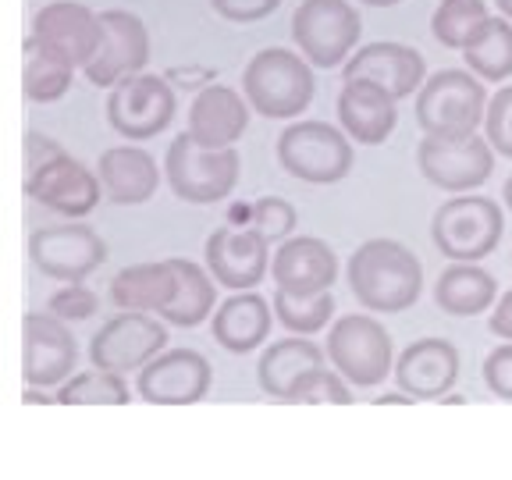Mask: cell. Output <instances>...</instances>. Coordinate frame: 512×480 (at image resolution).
Segmentation results:
<instances>
[{
    "label": "cell",
    "mask_w": 512,
    "mask_h": 480,
    "mask_svg": "<svg viewBox=\"0 0 512 480\" xmlns=\"http://www.w3.org/2000/svg\"><path fill=\"white\" fill-rule=\"evenodd\" d=\"M352 296L370 313H402L424 292V264L409 246L395 239H370L356 246L345 264Z\"/></svg>",
    "instance_id": "cell-1"
},
{
    "label": "cell",
    "mask_w": 512,
    "mask_h": 480,
    "mask_svg": "<svg viewBox=\"0 0 512 480\" xmlns=\"http://www.w3.org/2000/svg\"><path fill=\"white\" fill-rule=\"evenodd\" d=\"M242 93L260 118H296L313 104V93H317L313 64L285 47L256 50L242 72Z\"/></svg>",
    "instance_id": "cell-2"
},
{
    "label": "cell",
    "mask_w": 512,
    "mask_h": 480,
    "mask_svg": "<svg viewBox=\"0 0 512 480\" xmlns=\"http://www.w3.org/2000/svg\"><path fill=\"white\" fill-rule=\"evenodd\" d=\"M484 111H488V89L463 68H441L416 89V125L424 128V136H477V128L484 125Z\"/></svg>",
    "instance_id": "cell-3"
},
{
    "label": "cell",
    "mask_w": 512,
    "mask_h": 480,
    "mask_svg": "<svg viewBox=\"0 0 512 480\" xmlns=\"http://www.w3.org/2000/svg\"><path fill=\"white\" fill-rule=\"evenodd\" d=\"M505 232V214L495 200L477 192H456L434 210L431 239L452 264H477L495 253Z\"/></svg>",
    "instance_id": "cell-4"
},
{
    "label": "cell",
    "mask_w": 512,
    "mask_h": 480,
    "mask_svg": "<svg viewBox=\"0 0 512 480\" xmlns=\"http://www.w3.org/2000/svg\"><path fill=\"white\" fill-rule=\"evenodd\" d=\"M352 139L331 121H292L278 136V164L299 182L335 185L352 171Z\"/></svg>",
    "instance_id": "cell-5"
},
{
    "label": "cell",
    "mask_w": 512,
    "mask_h": 480,
    "mask_svg": "<svg viewBox=\"0 0 512 480\" xmlns=\"http://www.w3.org/2000/svg\"><path fill=\"white\" fill-rule=\"evenodd\" d=\"M168 185L178 200L185 203H217L228 200L232 189L239 185L242 157L235 146L228 150H210L200 146L189 132H178L164 157Z\"/></svg>",
    "instance_id": "cell-6"
},
{
    "label": "cell",
    "mask_w": 512,
    "mask_h": 480,
    "mask_svg": "<svg viewBox=\"0 0 512 480\" xmlns=\"http://www.w3.org/2000/svg\"><path fill=\"white\" fill-rule=\"evenodd\" d=\"M328 360L356 388H374L395 374V345L381 320L370 313H345L331 324Z\"/></svg>",
    "instance_id": "cell-7"
},
{
    "label": "cell",
    "mask_w": 512,
    "mask_h": 480,
    "mask_svg": "<svg viewBox=\"0 0 512 480\" xmlns=\"http://www.w3.org/2000/svg\"><path fill=\"white\" fill-rule=\"evenodd\" d=\"M363 36V18L352 0H303L292 15V40L313 68H338Z\"/></svg>",
    "instance_id": "cell-8"
},
{
    "label": "cell",
    "mask_w": 512,
    "mask_h": 480,
    "mask_svg": "<svg viewBox=\"0 0 512 480\" xmlns=\"http://www.w3.org/2000/svg\"><path fill=\"white\" fill-rule=\"evenodd\" d=\"M175 111V89L164 75L139 72L107 89V125L132 143L160 136L175 121Z\"/></svg>",
    "instance_id": "cell-9"
},
{
    "label": "cell",
    "mask_w": 512,
    "mask_h": 480,
    "mask_svg": "<svg viewBox=\"0 0 512 480\" xmlns=\"http://www.w3.org/2000/svg\"><path fill=\"white\" fill-rule=\"evenodd\" d=\"M416 168L431 185L445 192H473L488 182L495 171V150L488 136H466V139H438L424 136L416 146Z\"/></svg>",
    "instance_id": "cell-10"
},
{
    "label": "cell",
    "mask_w": 512,
    "mask_h": 480,
    "mask_svg": "<svg viewBox=\"0 0 512 480\" xmlns=\"http://www.w3.org/2000/svg\"><path fill=\"white\" fill-rule=\"evenodd\" d=\"M150 61V32L143 18L132 11H100V43H96L93 61L82 68L86 79L100 89L118 86L128 75H139Z\"/></svg>",
    "instance_id": "cell-11"
},
{
    "label": "cell",
    "mask_w": 512,
    "mask_h": 480,
    "mask_svg": "<svg viewBox=\"0 0 512 480\" xmlns=\"http://www.w3.org/2000/svg\"><path fill=\"white\" fill-rule=\"evenodd\" d=\"M164 345H168V328L160 320H153L150 313L121 310L93 335L89 360L93 367L111 370V374H128V370H143L150 360H157Z\"/></svg>",
    "instance_id": "cell-12"
},
{
    "label": "cell",
    "mask_w": 512,
    "mask_h": 480,
    "mask_svg": "<svg viewBox=\"0 0 512 480\" xmlns=\"http://www.w3.org/2000/svg\"><path fill=\"white\" fill-rule=\"evenodd\" d=\"M79 363V342L54 313L22 317V377L32 388L64 384Z\"/></svg>",
    "instance_id": "cell-13"
},
{
    "label": "cell",
    "mask_w": 512,
    "mask_h": 480,
    "mask_svg": "<svg viewBox=\"0 0 512 480\" xmlns=\"http://www.w3.org/2000/svg\"><path fill=\"white\" fill-rule=\"evenodd\" d=\"M32 264L57 281H82L107 260V242L86 224H54L29 239Z\"/></svg>",
    "instance_id": "cell-14"
},
{
    "label": "cell",
    "mask_w": 512,
    "mask_h": 480,
    "mask_svg": "<svg viewBox=\"0 0 512 480\" xmlns=\"http://www.w3.org/2000/svg\"><path fill=\"white\" fill-rule=\"evenodd\" d=\"M210 363L196 349H168L139 370L136 392L153 406H192L210 392Z\"/></svg>",
    "instance_id": "cell-15"
},
{
    "label": "cell",
    "mask_w": 512,
    "mask_h": 480,
    "mask_svg": "<svg viewBox=\"0 0 512 480\" xmlns=\"http://www.w3.org/2000/svg\"><path fill=\"white\" fill-rule=\"evenodd\" d=\"M32 40H40L72 68H86L100 43V11H89L79 0H50L32 18Z\"/></svg>",
    "instance_id": "cell-16"
},
{
    "label": "cell",
    "mask_w": 512,
    "mask_h": 480,
    "mask_svg": "<svg viewBox=\"0 0 512 480\" xmlns=\"http://www.w3.org/2000/svg\"><path fill=\"white\" fill-rule=\"evenodd\" d=\"M342 79H363L374 82V86L388 89L395 100L416 93L427 79V61L424 54L409 43H395V40H377L367 47L352 50V57L342 64Z\"/></svg>",
    "instance_id": "cell-17"
},
{
    "label": "cell",
    "mask_w": 512,
    "mask_h": 480,
    "mask_svg": "<svg viewBox=\"0 0 512 480\" xmlns=\"http://www.w3.org/2000/svg\"><path fill=\"white\" fill-rule=\"evenodd\" d=\"M100 192H104L100 175H93L72 153H61L47 168L25 178V196L64 217H86L100 203Z\"/></svg>",
    "instance_id": "cell-18"
},
{
    "label": "cell",
    "mask_w": 512,
    "mask_h": 480,
    "mask_svg": "<svg viewBox=\"0 0 512 480\" xmlns=\"http://www.w3.org/2000/svg\"><path fill=\"white\" fill-rule=\"evenodd\" d=\"M271 274L281 292L317 296V292H331V285L338 281V256L324 239L292 235L271 256Z\"/></svg>",
    "instance_id": "cell-19"
},
{
    "label": "cell",
    "mask_w": 512,
    "mask_h": 480,
    "mask_svg": "<svg viewBox=\"0 0 512 480\" xmlns=\"http://www.w3.org/2000/svg\"><path fill=\"white\" fill-rule=\"evenodd\" d=\"M338 125L352 143L381 146L399 125V100L374 82L349 79L338 93Z\"/></svg>",
    "instance_id": "cell-20"
},
{
    "label": "cell",
    "mask_w": 512,
    "mask_h": 480,
    "mask_svg": "<svg viewBox=\"0 0 512 480\" xmlns=\"http://www.w3.org/2000/svg\"><path fill=\"white\" fill-rule=\"evenodd\" d=\"M395 381L409 399H441L459 381V352L448 338L409 342L395 360Z\"/></svg>",
    "instance_id": "cell-21"
},
{
    "label": "cell",
    "mask_w": 512,
    "mask_h": 480,
    "mask_svg": "<svg viewBox=\"0 0 512 480\" xmlns=\"http://www.w3.org/2000/svg\"><path fill=\"white\" fill-rule=\"evenodd\" d=\"M207 267L221 285L235 292H253L271 267L267 242L249 228H217L207 239Z\"/></svg>",
    "instance_id": "cell-22"
},
{
    "label": "cell",
    "mask_w": 512,
    "mask_h": 480,
    "mask_svg": "<svg viewBox=\"0 0 512 480\" xmlns=\"http://www.w3.org/2000/svg\"><path fill=\"white\" fill-rule=\"evenodd\" d=\"M249 128V100L242 93H235L232 86L210 82L207 89L192 96L189 104V132L200 146L210 150H228L242 139V132Z\"/></svg>",
    "instance_id": "cell-23"
},
{
    "label": "cell",
    "mask_w": 512,
    "mask_h": 480,
    "mask_svg": "<svg viewBox=\"0 0 512 480\" xmlns=\"http://www.w3.org/2000/svg\"><path fill=\"white\" fill-rule=\"evenodd\" d=\"M100 185L118 207H136V203L153 200V192L160 185L157 160L139 146H114V150L100 153L96 164Z\"/></svg>",
    "instance_id": "cell-24"
},
{
    "label": "cell",
    "mask_w": 512,
    "mask_h": 480,
    "mask_svg": "<svg viewBox=\"0 0 512 480\" xmlns=\"http://www.w3.org/2000/svg\"><path fill=\"white\" fill-rule=\"evenodd\" d=\"M271 335V303L260 292H235L214 313V338L221 349L246 356Z\"/></svg>",
    "instance_id": "cell-25"
},
{
    "label": "cell",
    "mask_w": 512,
    "mask_h": 480,
    "mask_svg": "<svg viewBox=\"0 0 512 480\" xmlns=\"http://www.w3.org/2000/svg\"><path fill=\"white\" fill-rule=\"evenodd\" d=\"M324 367V352L310 342L306 335L281 338V342L267 345L260 363H256V381L271 399H288V392L303 381L310 370Z\"/></svg>",
    "instance_id": "cell-26"
},
{
    "label": "cell",
    "mask_w": 512,
    "mask_h": 480,
    "mask_svg": "<svg viewBox=\"0 0 512 480\" xmlns=\"http://www.w3.org/2000/svg\"><path fill=\"white\" fill-rule=\"evenodd\" d=\"M498 299V281L477 264H448L434 281V303L452 317L488 313Z\"/></svg>",
    "instance_id": "cell-27"
},
{
    "label": "cell",
    "mask_w": 512,
    "mask_h": 480,
    "mask_svg": "<svg viewBox=\"0 0 512 480\" xmlns=\"http://www.w3.org/2000/svg\"><path fill=\"white\" fill-rule=\"evenodd\" d=\"M168 264L171 274H175V285H171V299L160 310V317L168 320V324H175V328H196V324H203L210 317V310L217 303L214 281H210V274L200 264H192V260L171 256Z\"/></svg>",
    "instance_id": "cell-28"
},
{
    "label": "cell",
    "mask_w": 512,
    "mask_h": 480,
    "mask_svg": "<svg viewBox=\"0 0 512 480\" xmlns=\"http://www.w3.org/2000/svg\"><path fill=\"white\" fill-rule=\"evenodd\" d=\"M171 285H175V274H171L168 260H160V264H132L114 274L111 303L125 313H160L171 299Z\"/></svg>",
    "instance_id": "cell-29"
},
{
    "label": "cell",
    "mask_w": 512,
    "mask_h": 480,
    "mask_svg": "<svg viewBox=\"0 0 512 480\" xmlns=\"http://www.w3.org/2000/svg\"><path fill=\"white\" fill-rule=\"evenodd\" d=\"M466 72L480 82H505L512 75V22L505 15H491L477 36L463 50Z\"/></svg>",
    "instance_id": "cell-30"
},
{
    "label": "cell",
    "mask_w": 512,
    "mask_h": 480,
    "mask_svg": "<svg viewBox=\"0 0 512 480\" xmlns=\"http://www.w3.org/2000/svg\"><path fill=\"white\" fill-rule=\"evenodd\" d=\"M75 68L64 57H57L54 50H47L40 40L22 43V93L32 104H54L72 89Z\"/></svg>",
    "instance_id": "cell-31"
},
{
    "label": "cell",
    "mask_w": 512,
    "mask_h": 480,
    "mask_svg": "<svg viewBox=\"0 0 512 480\" xmlns=\"http://www.w3.org/2000/svg\"><path fill=\"white\" fill-rule=\"evenodd\" d=\"M491 18L488 0H438L431 15L434 40L448 50H466L477 29Z\"/></svg>",
    "instance_id": "cell-32"
},
{
    "label": "cell",
    "mask_w": 512,
    "mask_h": 480,
    "mask_svg": "<svg viewBox=\"0 0 512 480\" xmlns=\"http://www.w3.org/2000/svg\"><path fill=\"white\" fill-rule=\"evenodd\" d=\"M57 402L64 406H128V384L111 370H86L75 374L57 388Z\"/></svg>",
    "instance_id": "cell-33"
},
{
    "label": "cell",
    "mask_w": 512,
    "mask_h": 480,
    "mask_svg": "<svg viewBox=\"0 0 512 480\" xmlns=\"http://www.w3.org/2000/svg\"><path fill=\"white\" fill-rule=\"evenodd\" d=\"M274 313L292 335H317L331 317H335V296L317 292V296H292V292H274Z\"/></svg>",
    "instance_id": "cell-34"
},
{
    "label": "cell",
    "mask_w": 512,
    "mask_h": 480,
    "mask_svg": "<svg viewBox=\"0 0 512 480\" xmlns=\"http://www.w3.org/2000/svg\"><path fill=\"white\" fill-rule=\"evenodd\" d=\"M239 217H246V224L242 228H249V232H256L260 239L267 242V246H274V242H285L292 239V232H296L299 224V214L296 207L288 200H281V196H264V200H253L249 207L239 210Z\"/></svg>",
    "instance_id": "cell-35"
},
{
    "label": "cell",
    "mask_w": 512,
    "mask_h": 480,
    "mask_svg": "<svg viewBox=\"0 0 512 480\" xmlns=\"http://www.w3.org/2000/svg\"><path fill=\"white\" fill-rule=\"evenodd\" d=\"M285 402H331V406H349L352 402V395H349V388H345V381H342V374H331V370H310V374L303 377V381L288 392V399Z\"/></svg>",
    "instance_id": "cell-36"
},
{
    "label": "cell",
    "mask_w": 512,
    "mask_h": 480,
    "mask_svg": "<svg viewBox=\"0 0 512 480\" xmlns=\"http://www.w3.org/2000/svg\"><path fill=\"white\" fill-rule=\"evenodd\" d=\"M484 136H488L491 150L512 160V86H502L495 96H488Z\"/></svg>",
    "instance_id": "cell-37"
},
{
    "label": "cell",
    "mask_w": 512,
    "mask_h": 480,
    "mask_svg": "<svg viewBox=\"0 0 512 480\" xmlns=\"http://www.w3.org/2000/svg\"><path fill=\"white\" fill-rule=\"evenodd\" d=\"M96 296L89 285H79V281H68L64 288H57L54 296L47 299V313L61 320H89L96 313Z\"/></svg>",
    "instance_id": "cell-38"
},
{
    "label": "cell",
    "mask_w": 512,
    "mask_h": 480,
    "mask_svg": "<svg viewBox=\"0 0 512 480\" xmlns=\"http://www.w3.org/2000/svg\"><path fill=\"white\" fill-rule=\"evenodd\" d=\"M484 384L498 399L512 402V342H502L484 356Z\"/></svg>",
    "instance_id": "cell-39"
},
{
    "label": "cell",
    "mask_w": 512,
    "mask_h": 480,
    "mask_svg": "<svg viewBox=\"0 0 512 480\" xmlns=\"http://www.w3.org/2000/svg\"><path fill=\"white\" fill-rule=\"evenodd\" d=\"M210 4L228 22H260V18L278 11L281 0H210Z\"/></svg>",
    "instance_id": "cell-40"
},
{
    "label": "cell",
    "mask_w": 512,
    "mask_h": 480,
    "mask_svg": "<svg viewBox=\"0 0 512 480\" xmlns=\"http://www.w3.org/2000/svg\"><path fill=\"white\" fill-rule=\"evenodd\" d=\"M25 178H32L40 168H47L50 160L61 157L64 146L54 143L50 136H43V132H25Z\"/></svg>",
    "instance_id": "cell-41"
},
{
    "label": "cell",
    "mask_w": 512,
    "mask_h": 480,
    "mask_svg": "<svg viewBox=\"0 0 512 480\" xmlns=\"http://www.w3.org/2000/svg\"><path fill=\"white\" fill-rule=\"evenodd\" d=\"M164 79L178 89H196V93H200V89H207L210 82L217 79V72L214 68H200V64H192V68H171Z\"/></svg>",
    "instance_id": "cell-42"
},
{
    "label": "cell",
    "mask_w": 512,
    "mask_h": 480,
    "mask_svg": "<svg viewBox=\"0 0 512 480\" xmlns=\"http://www.w3.org/2000/svg\"><path fill=\"white\" fill-rule=\"evenodd\" d=\"M488 328L495 338L512 342V292H505V296L495 303V310H491V317H488Z\"/></svg>",
    "instance_id": "cell-43"
},
{
    "label": "cell",
    "mask_w": 512,
    "mask_h": 480,
    "mask_svg": "<svg viewBox=\"0 0 512 480\" xmlns=\"http://www.w3.org/2000/svg\"><path fill=\"white\" fill-rule=\"evenodd\" d=\"M377 402H381V406H409V402H416V399H409V395L406 392H395V395H384V399H377Z\"/></svg>",
    "instance_id": "cell-44"
},
{
    "label": "cell",
    "mask_w": 512,
    "mask_h": 480,
    "mask_svg": "<svg viewBox=\"0 0 512 480\" xmlns=\"http://www.w3.org/2000/svg\"><path fill=\"white\" fill-rule=\"evenodd\" d=\"M22 402H25V406H29V402H54V399H47V395H40V392H29V388H25Z\"/></svg>",
    "instance_id": "cell-45"
},
{
    "label": "cell",
    "mask_w": 512,
    "mask_h": 480,
    "mask_svg": "<svg viewBox=\"0 0 512 480\" xmlns=\"http://www.w3.org/2000/svg\"><path fill=\"white\" fill-rule=\"evenodd\" d=\"M502 200H505V207L512 210V175L505 178V185H502Z\"/></svg>",
    "instance_id": "cell-46"
},
{
    "label": "cell",
    "mask_w": 512,
    "mask_h": 480,
    "mask_svg": "<svg viewBox=\"0 0 512 480\" xmlns=\"http://www.w3.org/2000/svg\"><path fill=\"white\" fill-rule=\"evenodd\" d=\"M495 8L502 11V15H505V18H509V22H512V0H495Z\"/></svg>",
    "instance_id": "cell-47"
},
{
    "label": "cell",
    "mask_w": 512,
    "mask_h": 480,
    "mask_svg": "<svg viewBox=\"0 0 512 480\" xmlns=\"http://www.w3.org/2000/svg\"><path fill=\"white\" fill-rule=\"evenodd\" d=\"M367 8H392V4H399V0H363Z\"/></svg>",
    "instance_id": "cell-48"
}]
</instances>
